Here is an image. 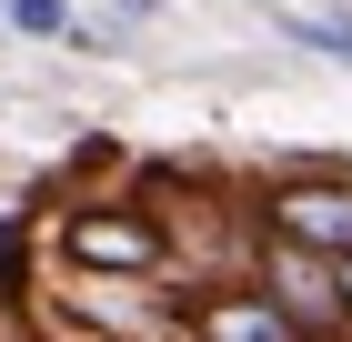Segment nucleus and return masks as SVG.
<instances>
[{
	"mask_svg": "<svg viewBox=\"0 0 352 342\" xmlns=\"http://www.w3.org/2000/svg\"><path fill=\"white\" fill-rule=\"evenodd\" d=\"M71 0H0V30H21V41H71Z\"/></svg>",
	"mask_w": 352,
	"mask_h": 342,
	"instance_id": "6",
	"label": "nucleus"
},
{
	"mask_svg": "<svg viewBox=\"0 0 352 342\" xmlns=\"http://www.w3.org/2000/svg\"><path fill=\"white\" fill-rule=\"evenodd\" d=\"M51 252L91 282H162L171 272V222L141 202H71L51 222Z\"/></svg>",
	"mask_w": 352,
	"mask_h": 342,
	"instance_id": "1",
	"label": "nucleus"
},
{
	"mask_svg": "<svg viewBox=\"0 0 352 342\" xmlns=\"http://www.w3.org/2000/svg\"><path fill=\"white\" fill-rule=\"evenodd\" d=\"M332 282H342V312H352V262H332Z\"/></svg>",
	"mask_w": 352,
	"mask_h": 342,
	"instance_id": "7",
	"label": "nucleus"
},
{
	"mask_svg": "<svg viewBox=\"0 0 352 342\" xmlns=\"http://www.w3.org/2000/svg\"><path fill=\"white\" fill-rule=\"evenodd\" d=\"M262 242L282 252H312V262H352V171H292L252 202Z\"/></svg>",
	"mask_w": 352,
	"mask_h": 342,
	"instance_id": "2",
	"label": "nucleus"
},
{
	"mask_svg": "<svg viewBox=\"0 0 352 342\" xmlns=\"http://www.w3.org/2000/svg\"><path fill=\"white\" fill-rule=\"evenodd\" d=\"M272 30L302 41V51H322V61H352V10H322V0H272Z\"/></svg>",
	"mask_w": 352,
	"mask_h": 342,
	"instance_id": "5",
	"label": "nucleus"
},
{
	"mask_svg": "<svg viewBox=\"0 0 352 342\" xmlns=\"http://www.w3.org/2000/svg\"><path fill=\"white\" fill-rule=\"evenodd\" d=\"M182 342H302V322L242 272V282H212L182 302Z\"/></svg>",
	"mask_w": 352,
	"mask_h": 342,
	"instance_id": "4",
	"label": "nucleus"
},
{
	"mask_svg": "<svg viewBox=\"0 0 352 342\" xmlns=\"http://www.w3.org/2000/svg\"><path fill=\"white\" fill-rule=\"evenodd\" d=\"M252 282H262L272 302H282V312L302 322V342H352V312H342V282H332V262H312V252H282V242H262Z\"/></svg>",
	"mask_w": 352,
	"mask_h": 342,
	"instance_id": "3",
	"label": "nucleus"
}]
</instances>
